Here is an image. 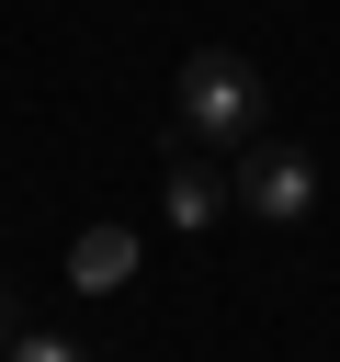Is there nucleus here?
<instances>
[{
	"instance_id": "f257e3e1",
	"label": "nucleus",
	"mask_w": 340,
	"mask_h": 362,
	"mask_svg": "<svg viewBox=\"0 0 340 362\" xmlns=\"http://www.w3.org/2000/svg\"><path fill=\"white\" fill-rule=\"evenodd\" d=\"M170 124H181L193 147H249V136H261V68H249L238 45L181 57V79H170Z\"/></svg>"
},
{
	"instance_id": "f03ea898",
	"label": "nucleus",
	"mask_w": 340,
	"mask_h": 362,
	"mask_svg": "<svg viewBox=\"0 0 340 362\" xmlns=\"http://www.w3.org/2000/svg\"><path fill=\"white\" fill-rule=\"evenodd\" d=\"M227 204L261 215V226H306V215H317V158L283 147V136H249L238 170H227Z\"/></svg>"
},
{
	"instance_id": "7ed1b4c3",
	"label": "nucleus",
	"mask_w": 340,
	"mask_h": 362,
	"mask_svg": "<svg viewBox=\"0 0 340 362\" xmlns=\"http://www.w3.org/2000/svg\"><path fill=\"white\" fill-rule=\"evenodd\" d=\"M159 215H170V226H215V215H227V181L193 158V136H181V158L159 170Z\"/></svg>"
},
{
	"instance_id": "20e7f679",
	"label": "nucleus",
	"mask_w": 340,
	"mask_h": 362,
	"mask_svg": "<svg viewBox=\"0 0 340 362\" xmlns=\"http://www.w3.org/2000/svg\"><path fill=\"white\" fill-rule=\"evenodd\" d=\"M125 272H136V226H79L68 283H79V294H125Z\"/></svg>"
},
{
	"instance_id": "39448f33",
	"label": "nucleus",
	"mask_w": 340,
	"mask_h": 362,
	"mask_svg": "<svg viewBox=\"0 0 340 362\" xmlns=\"http://www.w3.org/2000/svg\"><path fill=\"white\" fill-rule=\"evenodd\" d=\"M0 362H91V351H79V339H45V328H23V339H11Z\"/></svg>"
},
{
	"instance_id": "423d86ee",
	"label": "nucleus",
	"mask_w": 340,
	"mask_h": 362,
	"mask_svg": "<svg viewBox=\"0 0 340 362\" xmlns=\"http://www.w3.org/2000/svg\"><path fill=\"white\" fill-rule=\"evenodd\" d=\"M11 339H23V294L0 283V351H11Z\"/></svg>"
}]
</instances>
